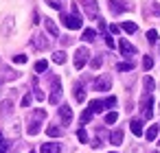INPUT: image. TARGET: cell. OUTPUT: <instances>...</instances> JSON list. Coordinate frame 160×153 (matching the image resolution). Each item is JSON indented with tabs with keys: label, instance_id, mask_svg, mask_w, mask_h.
Masks as SVG:
<instances>
[{
	"label": "cell",
	"instance_id": "41",
	"mask_svg": "<svg viewBox=\"0 0 160 153\" xmlns=\"http://www.w3.org/2000/svg\"><path fill=\"white\" fill-rule=\"evenodd\" d=\"M153 153H158V151H153Z\"/></svg>",
	"mask_w": 160,
	"mask_h": 153
},
{
	"label": "cell",
	"instance_id": "22",
	"mask_svg": "<svg viewBox=\"0 0 160 153\" xmlns=\"http://www.w3.org/2000/svg\"><path fill=\"white\" fill-rule=\"evenodd\" d=\"M142 83H145V88H147V92L151 94V90L156 88V83H153V79H151V77H145V79H142Z\"/></svg>",
	"mask_w": 160,
	"mask_h": 153
},
{
	"label": "cell",
	"instance_id": "7",
	"mask_svg": "<svg viewBox=\"0 0 160 153\" xmlns=\"http://www.w3.org/2000/svg\"><path fill=\"white\" fill-rule=\"evenodd\" d=\"M59 116H62V122H64V125H70V122H72V109H70L68 105H62V107H59Z\"/></svg>",
	"mask_w": 160,
	"mask_h": 153
},
{
	"label": "cell",
	"instance_id": "40",
	"mask_svg": "<svg viewBox=\"0 0 160 153\" xmlns=\"http://www.w3.org/2000/svg\"><path fill=\"white\" fill-rule=\"evenodd\" d=\"M110 153H114V151H110Z\"/></svg>",
	"mask_w": 160,
	"mask_h": 153
},
{
	"label": "cell",
	"instance_id": "14",
	"mask_svg": "<svg viewBox=\"0 0 160 153\" xmlns=\"http://www.w3.org/2000/svg\"><path fill=\"white\" fill-rule=\"evenodd\" d=\"M156 136H158V125H151V127L145 131V138L151 142V140H156Z\"/></svg>",
	"mask_w": 160,
	"mask_h": 153
},
{
	"label": "cell",
	"instance_id": "16",
	"mask_svg": "<svg viewBox=\"0 0 160 153\" xmlns=\"http://www.w3.org/2000/svg\"><path fill=\"white\" fill-rule=\"evenodd\" d=\"M53 61H55V64H66V53H64V50H57V53L53 55Z\"/></svg>",
	"mask_w": 160,
	"mask_h": 153
},
{
	"label": "cell",
	"instance_id": "21",
	"mask_svg": "<svg viewBox=\"0 0 160 153\" xmlns=\"http://www.w3.org/2000/svg\"><path fill=\"white\" fill-rule=\"evenodd\" d=\"M136 29H138V26H136L134 22H125V24H123V31H125V33H129V35H132V33H136Z\"/></svg>",
	"mask_w": 160,
	"mask_h": 153
},
{
	"label": "cell",
	"instance_id": "3",
	"mask_svg": "<svg viewBox=\"0 0 160 153\" xmlns=\"http://www.w3.org/2000/svg\"><path fill=\"white\" fill-rule=\"evenodd\" d=\"M151 107H153V98H151V94H147V96L140 101V109H142V116H145V118H151V116H153V109H151Z\"/></svg>",
	"mask_w": 160,
	"mask_h": 153
},
{
	"label": "cell",
	"instance_id": "23",
	"mask_svg": "<svg viewBox=\"0 0 160 153\" xmlns=\"http://www.w3.org/2000/svg\"><path fill=\"white\" fill-rule=\"evenodd\" d=\"M116 120H118V114H116V112H110V114L105 116V125H114Z\"/></svg>",
	"mask_w": 160,
	"mask_h": 153
},
{
	"label": "cell",
	"instance_id": "13",
	"mask_svg": "<svg viewBox=\"0 0 160 153\" xmlns=\"http://www.w3.org/2000/svg\"><path fill=\"white\" fill-rule=\"evenodd\" d=\"M110 140H112V144H114V146H118V144L123 142V131H121V129H116V131H112V136H110Z\"/></svg>",
	"mask_w": 160,
	"mask_h": 153
},
{
	"label": "cell",
	"instance_id": "9",
	"mask_svg": "<svg viewBox=\"0 0 160 153\" xmlns=\"http://www.w3.org/2000/svg\"><path fill=\"white\" fill-rule=\"evenodd\" d=\"M59 144L57 142H44L42 144V149H40V153H59Z\"/></svg>",
	"mask_w": 160,
	"mask_h": 153
},
{
	"label": "cell",
	"instance_id": "30",
	"mask_svg": "<svg viewBox=\"0 0 160 153\" xmlns=\"http://www.w3.org/2000/svg\"><path fill=\"white\" fill-rule=\"evenodd\" d=\"M103 105H105V107H112V105H116V96H108V98L103 101Z\"/></svg>",
	"mask_w": 160,
	"mask_h": 153
},
{
	"label": "cell",
	"instance_id": "2",
	"mask_svg": "<svg viewBox=\"0 0 160 153\" xmlns=\"http://www.w3.org/2000/svg\"><path fill=\"white\" fill-rule=\"evenodd\" d=\"M88 48H77V53H75V68L77 70H81L83 66H86V61H88Z\"/></svg>",
	"mask_w": 160,
	"mask_h": 153
},
{
	"label": "cell",
	"instance_id": "15",
	"mask_svg": "<svg viewBox=\"0 0 160 153\" xmlns=\"http://www.w3.org/2000/svg\"><path fill=\"white\" fill-rule=\"evenodd\" d=\"M94 37H97V33H94L92 29H86V31H83V35H81V40H83V42H92Z\"/></svg>",
	"mask_w": 160,
	"mask_h": 153
},
{
	"label": "cell",
	"instance_id": "11",
	"mask_svg": "<svg viewBox=\"0 0 160 153\" xmlns=\"http://www.w3.org/2000/svg\"><path fill=\"white\" fill-rule=\"evenodd\" d=\"M92 114H99V112H103L105 109V105H103V101H90V107H88Z\"/></svg>",
	"mask_w": 160,
	"mask_h": 153
},
{
	"label": "cell",
	"instance_id": "29",
	"mask_svg": "<svg viewBox=\"0 0 160 153\" xmlns=\"http://www.w3.org/2000/svg\"><path fill=\"white\" fill-rule=\"evenodd\" d=\"M77 138H79V142H88V133H86V129H79V131H77Z\"/></svg>",
	"mask_w": 160,
	"mask_h": 153
},
{
	"label": "cell",
	"instance_id": "39",
	"mask_svg": "<svg viewBox=\"0 0 160 153\" xmlns=\"http://www.w3.org/2000/svg\"><path fill=\"white\" fill-rule=\"evenodd\" d=\"M29 153H35V151H29Z\"/></svg>",
	"mask_w": 160,
	"mask_h": 153
},
{
	"label": "cell",
	"instance_id": "10",
	"mask_svg": "<svg viewBox=\"0 0 160 153\" xmlns=\"http://www.w3.org/2000/svg\"><path fill=\"white\" fill-rule=\"evenodd\" d=\"M44 26H46V31L53 35V37H59V29H57V24L53 22V20H48V18H44Z\"/></svg>",
	"mask_w": 160,
	"mask_h": 153
},
{
	"label": "cell",
	"instance_id": "12",
	"mask_svg": "<svg viewBox=\"0 0 160 153\" xmlns=\"http://www.w3.org/2000/svg\"><path fill=\"white\" fill-rule=\"evenodd\" d=\"M129 129H132L134 136H142V122L140 120H132L129 122Z\"/></svg>",
	"mask_w": 160,
	"mask_h": 153
},
{
	"label": "cell",
	"instance_id": "19",
	"mask_svg": "<svg viewBox=\"0 0 160 153\" xmlns=\"http://www.w3.org/2000/svg\"><path fill=\"white\" fill-rule=\"evenodd\" d=\"M142 68H145V70H151V68H153V57H151V55H145V59H142Z\"/></svg>",
	"mask_w": 160,
	"mask_h": 153
},
{
	"label": "cell",
	"instance_id": "17",
	"mask_svg": "<svg viewBox=\"0 0 160 153\" xmlns=\"http://www.w3.org/2000/svg\"><path fill=\"white\" fill-rule=\"evenodd\" d=\"M75 98H77L79 103H83V101H86V92H83V88H81V85H77V88H75Z\"/></svg>",
	"mask_w": 160,
	"mask_h": 153
},
{
	"label": "cell",
	"instance_id": "38",
	"mask_svg": "<svg viewBox=\"0 0 160 153\" xmlns=\"http://www.w3.org/2000/svg\"><path fill=\"white\" fill-rule=\"evenodd\" d=\"M118 31H121V29H118L116 24H112V26H110V33H118Z\"/></svg>",
	"mask_w": 160,
	"mask_h": 153
},
{
	"label": "cell",
	"instance_id": "31",
	"mask_svg": "<svg viewBox=\"0 0 160 153\" xmlns=\"http://www.w3.org/2000/svg\"><path fill=\"white\" fill-rule=\"evenodd\" d=\"M101 64H103V59H101V57H94V59H92V64H90V66H92V68H94V70H97V68H101Z\"/></svg>",
	"mask_w": 160,
	"mask_h": 153
},
{
	"label": "cell",
	"instance_id": "6",
	"mask_svg": "<svg viewBox=\"0 0 160 153\" xmlns=\"http://www.w3.org/2000/svg\"><path fill=\"white\" fill-rule=\"evenodd\" d=\"M118 48H121V53L125 55V57H132V55H136V48L127 42V40H121L118 42Z\"/></svg>",
	"mask_w": 160,
	"mask_h": 153
},
{
	"label": "cell",
	"instance_id": "37",
	"mask_svg": "<svg viewBox=\"0 0 160 153\" xmlns=\"http://www.w3.org/2000/svg\"><path fill=\"white\" fill-rule=\"evenodd\" d=\"M99 29H101V31H103V33H105V22H103V20H101V18H99Z\"/></svg>",
	"mask_w": 160,
	"mask_h": 153
},
{
	"label": "cell",
	"instance_id": "28",
	"mask_svg": "<svg viewBox=\"0 0 160 153\" xmlns=\"http://www.w3.org/2000/svg\"><path fill=\"white\" fill-rule=\"evenodd\" d=\"M88 120H92V112H90V109H86V112H83V114H81V122H83V125H86V122H88Z\"/></svg>",
	"mask_w": 160,
	"mask_h": 153
},
{
	"label": "cell",
	"instance_id": "25",
	"mask_svg": "<svg viewBox=\"0 0 160 153\" xmlns=\"http://www.w3.org/2000/svg\"><path fill=\"white\" fill-rule=\"evenodd\" d=\"M48 68V61H44V59H40L38 64H35V72H44Z\"/></svg>",
	"mask_w": 160,
	"mask_h": 153
},
{
	"label": "cell",
	"instance_id": "5",
	"mask_svg": "<svg viewBox=\"0 0 160 153\" xmlns=\"http://www.w3.org/2000/svg\"><path fill=\"white\" fill-rule=\"evenodd\" d=\"M59 96H62V83H59V79H53V94L48 96V101L55 105V103H59Z\"/></svg>",
	"mask_w": 160,
	"mask_h": 153
},
{
	"label": "cell",
	"instance_id": "27",
	"mask_svg": "<svg viewBox=\"0 0 160 153\" xmlns=\"http://www.w3.org/2000/svg\"><path fill=\"white\" fill-rule=\"evenodd\" d=\"M132 68H134V64H118V66H116L118 72H125V70H132Z\"/></svg>",
	"mask_w": 160,
	"mask_h": 153
},
{
	"label": "cell",
	"instance_id": "8",
	"mask_svg": "<svg viewBox=\"0 0 160 153\" xmlns=\"http://www.w3.org/2000/svg\"><path fill=\"white\" fill-rule=\"evenodd\" d=\"M94 90H99V92L110 90V79H108V77H99V79L94 81Z\"/></svg>",
	"mask_w": 160,
	"mask_h": 153
},
{
	"label": "cell",
	"instance_id": "4",
	"mask_svg": "<svg viewBox=\"0 0 160 153\" xmlns=\"http://www.w3.org/2000/svg\"><path fill=\"white\" fill-rule=\"evenodd\" d=\"M81 2V7L86 9V13L88 16H97L99 13V5H97V0H79Z\"/></svg>",
	"mask_w": 160,
	"mask_h": 153
},
{
	"label": "cell",
	"instance_id": "20",
	"mask_svg": "<svg viewBox=\"0 0 160 153\" xmlns=\"http://www.w3.org/2000/svg\"><path fill=\"white\" fill-rule=\"evenodd\" d=\"M27 131H29V136H35V133H40V120H33V122H31V127H29Z\"/></svg>",
	"mask_w": 160,
	"mask_h": 153
},
{
	"label": "cell",
	"instance_id": "36",
	"mask_svg": "<svg viewBox=\"0 0 160 153\" xmlns=\"http://www.w3.org/2000/svg\"><path fill=\"white\" fill-rule=\"evenodd\" d=\"M33 94H35V98H38V101H44V92H40V90H35Z\"/></svg>",
	"mask_w": 160,
	"mask_h": 153
},
{
	"label": "cell",
	"instance_id": "24",
	"mask_svg": "<svg viewBox=\"0 0 160 153\" xmlns=\"http://www.w3.org/2000/svg\"><path fill=\"white\" fill-rule=\"evenodd\" d=\"M46 133H48L51 138H57V136H62V129H59V127H53V125H51V127L46 129Z\"/></svg>",
	"mask_w": 160,
	"mask_h": 153
},
{
	"label": "cell",
	"instance_id": "26",
	"mask_svg": "<svg viewBox=\"0 0 160 153\" xmlns=\"http://www.w3.org/2000/svg\"><path fill=\"white\" fill-rule=\"evenodd\" d=\"M147 42H149V44H156V42H158V33H156V31H147Z\"/></svg>",
	"mask_w": 160,
	"mask_h": 153
},
{
	"label": "cell",
	"instance_id": "34",
	"mask_svg": "<svg viewBox=\"0 0 160 153\" xmlns=\"http://www.w3.org/2000/svg\"><path fill=\"white\" fill-rule=\"evenodd\" d=\"M105 44H108V48H114V40H112L108 33H105Z\"/></svg>",
	"mask_w": 160,
	"mask_h": 153
},
{
	"label": "cell",
	"instance_id": "32",
	"mask_svg": "<svg viewBox=\"0 0 160 153\" xmlns=\"http://www.w3.org/2000/svg\"><path fill=\"white\" fill-rule=\"evenodd\" d=\"M13 61H16V64H27V55H16Z\"/></svg>",
	"mask_w": 160,
	"mask_h": 153
},
{
	"label": "cell",
	"instance_id": "1",
	"mask_svg": "<svg viewBox=\"0 0 160 153\" xmlns=\"http://www.w3.org/2000/svg\"><path fill=\"white\" fill-rule=\"evenodd\" d=\"M62 22H64V26H66V29H70V31H77V29H81V26H83V20H81V16H77V13L62 16Z\"/></svg>",
	"mask_w": 160,
	"mask_h": 153
},
{
	"label": "cell",
	"instance_id": "18",
	"mask_svg": "<svg viewBox=\"0 0 160 153\" xmlns=\"http://www.w3.org/2000/svg\"><path fill=\"white\" fill-rule=\"evenodd\" d=\"M110 9H112V13H121L125 7H123V5H118V0H110Z\"/></svg>",
	"mask_w": 160,
	"mask_h": 153
},
{
	"label": "cell",
	"instance_id": "35",
	"mask_svg": "<svg viewBox=\"0 0 160 153\" xmlns=\"http://www.w3.org/2000/svg\"><path fill=\"white\" fill-rule=\"evenodd\" d=\"M31 105V94H27L24 98H22V107H29Z\"/></svg>",
	"mask_w": 160,
	"mask_h": 153
},
{
	"label": "cell",
	"instance_id": "33",
	"mask_svg": "<svg viewBox=\"0 0 160 153\" xmlns=\"http://www.w3.org/2000/svg\"><path fill=\"white\" fill-rule=\"evenodd\" d=\"M46 2H48V7H53V9H57V11L62 9V5L57 2V0H46Z\"/></svg>",
	"mask_w": 160,
	"mask_h": 153
}]
</instances>
